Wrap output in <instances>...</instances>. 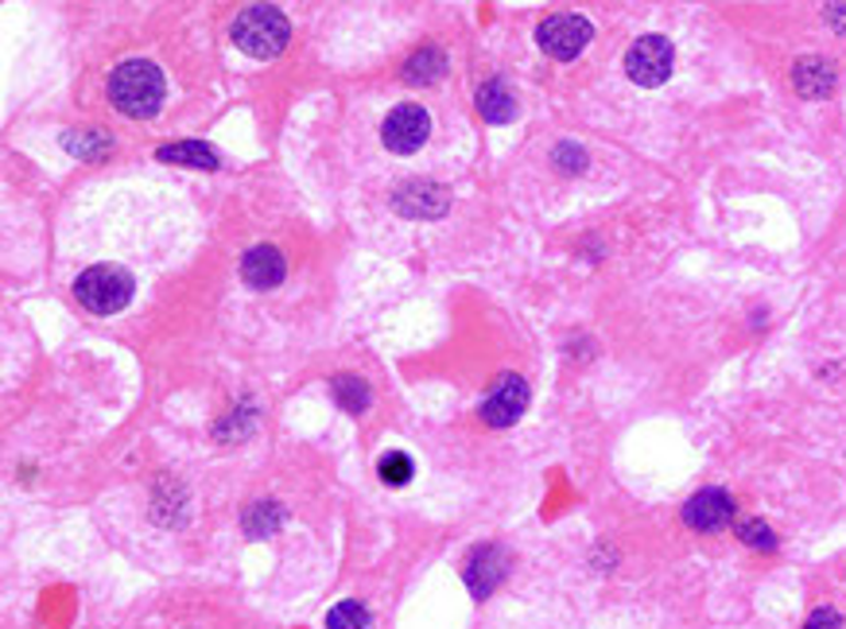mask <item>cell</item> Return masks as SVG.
<instances>
[{"mask_svg":"<svg viewBox=\"0 0 846 629\" xmlns=\"http://www.w3.org/2000/svg\"><path fill=\"white\" fill-rule=\"evenodd\" d=\"M163 70L148 59H128L110 75V101L125 117H151L163 105Z\"/></svg>","mask_w":846,"mask_h":629,"instance_id":"1","label":"cell"},{"mask_svg":"<svg viewBox=\"0 0 846 629\" xmlns=\"http://www.w3.org/2000/svg\"><path fill=\"white\" fill-rule=\"evenodd\" d=\"M229 35H234L237 47H241L245 55H252V59H277L280 50L287 47V40H292V24H287L284 12L272 9V4H252V9L237 12Z\"/></svg>","mask_w":846,"mask_h":629,"instance_id":"2","label":"cell"},{"mask_svg":"<svg viewBox=\"0 0 846 629\" xmlns=\"http://www.w3.org/2000/svg\"><path fill=\"white\" fill-rule=\"evenodd\" d=\"M133 277L121 265H93L75 280V295L93 315H117L133 300Z\"/></svg>","mask_w":846,"mask_h":629,"instance_id":"3","label":"cell"},{"mask_svg":"<svg viewBox=\"0 0 846 629\" xmlns=\"http://www.w3.org/2000/svg\"><path fill=\"white\" fill-rule=\"evenodd\" d=\"M672 63H676V50H672V40H664V35H641L625 50V75L638 86H645V90H656V86L668 82Z\"/></svg>","mask_w":846,"mask_h":629,"instance_id":"4","label":"cell"},{"mask_svg":"<svg viewBox=\"0 0 846 629\" xmlns=\"http://www.w3.org/2000/svg\"><path fill=\"white\" fill-rule=\"evenodd\" d=\"M537 40L552 59L567 63L575 59V55H583V47L595 40V27H590V20L578 16V12H555V16H548L544 24L537 27Z\"/></svg>","mask_w":846,"mask_h":629,"instance_id":"5","label":"cell"},{"mask_svg":"<svg viewBox=\"0 0 846 629\" xmlns=\"http://www.w3.org/2000/svg\"><path fill=\"white\" fill-rule=\"evenodd\" d=\"M428 133H431V117L424 105H416V101L396 105V110L385 117V125H381V141H385V148L396 151V156L419 151L424 141H428Z\"/></svg>","mask_w":846,"mask_h":629,"instance_id":"6","label":"cell"},{"mask_svg":"<svg viewBox=\"0 0 846 629\" xmlns=\"http://www.w3.org/2000/svg\"><path fill=\"white\" fill-rule=\"evenodd\" d=\"M528 408V381L520 373H505L497 378V385L489 389V396L482 401V419L489 428H512Z\"/></svg>","mask_w":846,"mask_h":629,"instance_id":"7","label":"cell"},{"mask_svg":"<svg viewBox=\"0 0 846 629\" xmlns=\"http://www.w3.org/2000/svg\"><path fill=\"white\" fill-rule=\"evenodd\" d=\"M509 575V555L497 544H478L466 555V568H462V580H466L470 595L474 598H489Z\"/></svg>","mask_w":846,"mask_h":629,"instance_id":"8","label":"cell"},{"mask_svg":"<svg viewBox=\"0 0 846 629\" xmlns=\"http://www.w3.org/2000/svg\"><path fill=\"white\" fill-rule=\"evenodd\" d=\"M734 513H737V505L726 490L707 486V490H699L696 497H687L684 525L687 529H696V532H719V529H726L730 520H734Z\"/></svg>","mask_w":846,"mask_h":629,"instance_id":"9","label":"cell"},{"mask_svg":"<svg viewBox=\"0 0 846 629\" xmlns=\"http://www.w3.org/2000/svg\"><path fill=\"white\" fill-rule=\"evenodd\" d=\"M393 206L401 210L404 218H443L447 206H451V194L447 187L431 183V179H416V183H404L396 187L393 194Z\"/></svg>","mask_w":846,"mask_h":629,"instance_id":"10","label":"cell"},{"mask_svg":"<svg viewBox=\"0 0 846 629\" xmlns=\"http://www.w3.org/2000/svg\"><path fill=\"white\" fill-rule=\"evenodd\" d=\"M287 265H284V252L277 245H252L249 252L241 257V280L249 288H260V292H269L284 280Z\"/></svg>","mask_w":846,"mask_h":629,"instance_id":"11","label":"cell"},{"mask_svg":"<svg viewBox=\"0 0 846 629\" xmlns=\"http://www.w3.org/2000/svg\"><path fill=\"white\" fill-rule=\"evenodd\" d=\"M284 525H287V509L280 502H272V497L252 502L249 509L241 513V529H245V537H252V540L277 537Z\"/></svg>","mask_w":846,"mask_h":629,"instance_id":"12","label":"cell"},{"mask_svg":"<svg viewBox=\"0 0 846 629\" xmlns=\"http://www.w3.org/2000/svg\"><path fill=\"white\" fill-rule=\"evenodd\" d=\"M443 75H447V55L443 50H436V47L416 50V55H411L401 70V78L408 86H431V82H439Z\"/></svg>","mask_w":846,"mask_h":629,"instance_id":"13","label":"cell"},{"mask_svg":"<svg viewBox=\"0 0 846 629\" xmlns=\"http://www.w3.org/2000/svg\"><path fill=\"white\" fill-rule=\"evenodd\" d=\"M792 82L804 98H823L835 86V70H831L827 59H800L797 70H792Z\"/></svg>","mask_w":846,"mask_h":629,"instance_id":"14","label":"cell"},{"mask_svg":"<svg viewBox=\"0 0 846 629\" xmlns=\"http://www.w3.org/2000/svg\"><path fill=\"white\" fill-rule=\"evenodd\" d=\"M478 113L489 125H505V121L517 117V101H512V93L501 82H486L478 90Z\"/></svg>","mask_w":846,"mask_h":629,"instance_id":"15","label":"cell"},{"mask_svg":"<svg viewBox=\"0 0 846 629\" xmlns=\"http://www.w3.org/2000/svg\"><path fill=\"white\" fill-rule=\"evenodd\" d=\"M330 396H335L338 408L350 412V416H361V412L369 408V401H373V393H369L365 381L350 378V373H338V378L330 381Z\"/></svg>","mask_w":846,"mask_h":629,"instance_id":"16","label":"cell"},{"mask_svg":"<svg viewBox=\"0 0 846 629\" xmlns=\"http://www.w3.org/2000/svg\"><path fill=\"white\" fill-rule=\"evenodd\" d=\"M156 156H160V160H168V164H183V168H218V151L206 148V144H199V141L163 144Z\"/></svg>","mask_w":846,"mask_h":629,"instance_id":"17","label":"cell"},{"mask_svg":"<svg viewBox=\"0 0 846 629\" xmlns=\"http://www.w3.org/2000/svg\"><path fill=\"white\" fill-rule=\"evenodd\" d=\"M327 629H373V614L353 598H346L327 614Z\"/></svg>","mask_w":846,"mask_h":629,"instance_id":"18","label":"cell"},{"mask_svg":"<svg viewBox=\"0 0 846 629\" xmlns=\"http://www.w3.org/2000/svg\"><path fill=\"white\" fill-rule=\"evenodd\" d=\"M63 144H67V151H75V156H82V160H101L105 151H110V136L105 133H70L63 136Z\"/></svg>","mask_w":846,"mask_h":629,"instance_id":"19","label":"cell"},{"mask_svg":"<svg viewBox=\"0 0 846 629\" xmlns=\"http://www.w3.org/2000/svg\"><path fill=\"white\" fill-rule=\"evenodd\" d=\"M377 474H381V482H388V486H408L416 467H411V459L404 451H388V454H381Z\"/></svg>","mask_w":846,"mask_h":629,"instance_id":"20","label":"cell"},{"mask_svg":"<svg viewBox=\"0 0 846 629\" xmlns=\"http://www.w3.org/2000/svg\"><path fill=\"white\" fill-rule=\"evenodd\" d=\"M737 537H742L746 548H757V552H777V537H772V529L765 520H742V525H737Z\"/></svg>","mask_w":846,"mask_h":629,"instance_id":"21","label":"cell"},{"mask_svg":"<svg viewBox=\"0 0 846 629\" xmlns=\"http://www.w3.org/2000/svg\"><path fill=\"white\" fill-rule=\"evenodd\" d=\"M552 164H555V168L563 171V176H578V171L587 168V151L578 148V144L563 141V144H555V151H552Z\"/></svg>","mask_w":846,"mask_h":629,"instance_id":"22","label":"cell"},{"mask_svg":"<svg viewBox=\"0 0 846 629\" xmlns=\"http://www.w3.org/2000/svg\"><path fill=\"white\" fill-rule=\"evenodd\" d=\"M804 629H843V614H838L835 606H820V610H812V618L804 621Z\"/></svg>","mask_w":846,"mask_h":629,"instance_id":"23","label":"cell"},{"mask_svg":"<svg viewBox=\"0 0 846 629\" xmlns=\"http://www.w3.org/2000/svg\"><path fill=\"white\" fill-rule=\"evenodd\" d=\"M827 20L835 32H846V4H827Z\"/></svg>","mask_w":846,"mask_h":629,"instance_id":"24","label":"cell"}]
</instances>
